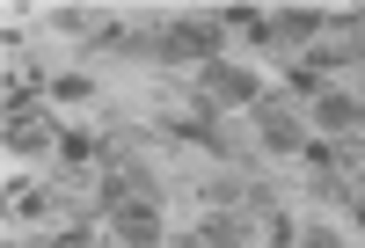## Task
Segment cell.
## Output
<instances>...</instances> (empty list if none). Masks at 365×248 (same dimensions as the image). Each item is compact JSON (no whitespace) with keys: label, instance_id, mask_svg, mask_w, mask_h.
Listing matches in <instances>:
<instances>
[{"label":"cell","instance_id":"1","mask_svg":"<svg viewBox=\"0 0 365 248\" xmlns=\"http://www.w3.org/2000/svg\"><path fill=\"white\" fill-rule=\"evenodd\" d=\"M227 44V22L220 15H175L161 29V66H212Z\"/></svg>","mask_w":365,"mask_h":248},{"label":"cell","instance_id":"2","mask_svg":"<svg viewBox=\"0 0 365 248\" xmlns=\"http://www.w3.org/2000/svg\"><path fill=\"white\" fill-rule=\"evenodd\" d=\"M197 88H205L220 110H227V103H234V110H256V103H263V81H256L249 66H234V58H212V66H197Z\"/></svg>","mask_w":365,"mask_h":248},{"label":"cell","instance_id":"3","mask_svg":"<svg viewBox=\"0 0 365 248\" xmlns=\"http://www.w3.org/2000/svg\"><path fill=\"white\" fill-rule=\"evenodd\" d=\"M249 124H256V139H263V153H307V124L292 117V103H278V95H263V103L249 110Z\"/></svg>","mask_w":365,"mask_h":248},{"label":"cell","instance_id":"4","mask_svg":"<svg viewBox=\"0 0 365 248\" xmlns=\"http://www.w3.org/2000/svg\"><path fill=\"white\" fill-rule=\"evenodd\" d=\"M270 29H278L285 51H314V44L329 37V15H322V8H278V15H270Z\"/></svg>","mask_w":365,"mask_h":248},{"label":"cell","instance_id":"5","mask_svg":"<svg viewBox=\"0 0 365 248\" xmlns=\"http://www.w3.org/2000/svg\"><path fill=\"white\" fill-rule=\"evenodd\" d=\"M110 234H117V248H161V241H168L154 205H125V212H110Z\"/></svg>","mask_w":365,"mask_h":248},{"label":"cell","instance_id":"6","mask_svg":"<svg viewBox=\"0 0 365 248\" xmlns=\"http://www.w3.org/2000/svg\"><path fill=\"white\" fill-rule=\"evenodd\" d=\"M58 168H66V175L103 168V132H88V124H58Z\"/></svg>","mask_w":365,"mask_h":248},{"label":"cell","instance_id":"7","mask_svg":"<svg viewBox=\"0 0 365 248\" xmlns=\"http://www.w3.org/2000/svg\"><path fill=\"white\" fill-rule=\"evenodd\" d=\"M314 132L322 139H344V132H358V95H314Z\"/></svg>","mask_w":365,"mask_h":248},{"label":"cell","instance_id":"8","mask_svg":"<svg viewBox=\"0 0 365 248\" xmlns=\"http://www.w3.org/2000/svg\"><path fill=\"white\" fill-rule=\"evenodd\" d=\"M44 146H58L44 117H8V153H44Z\"/></svg>","mask_w":365,"mask_h":248},{"label":"cell","instance_id":"9","mask_svg":"<svg viewBox=\"0 0 365 248\" xmlns=\"http://www.w3.org/2000/svg\"><path fill=\"white\" fill-rule=\"evenodd\" d=\"M220 22L234 29V37H249V44H278V29H270V15H263V8H227Z\"/></svg>","mask_w":365,"mask_h":248},{"label":"cell","instance_id":"10","mask_svg":"<svg viewBox=\"0 0 365 248\" xmlns=\"http://www.w3.org/2000/svg\"><path fill=\"white\" fill-rule=\"evenodd\" d=\"M197 234H205V248H249V219H234V212H212Z\"/></svg>","mask_w":365,"mask_h":248},{"label":"cell","instance_id":"11","mask_svg":"<svg viewBox=\"0 0 365 248\" xmlns=\"http://www.w3.org/2000/svg\"><path fill=\"white\" fill-rule=\"evenodd\" d=\"M314 95H329V81L307 66V58H292L285 66V103H314Z\"/></svg>","mask_w":365,"mask_h":248},{"label":"cell","instance_id":"12","mask_svg":"<svg viewBox=\"0 0 365 248\" xmlns=\"http://www.w3.org/2000/svg\"><path fill=\"white\" fill-rule=\"evenodd\" d=\"M8 212H22V219H44V212H51V190H37V182H8Z\"/></svg>","mask_w":365,"mask_h":248},{"label":"cell","instance_id":"13","mask_svg":"<svg viewBox=\"0 0 365 248\" xmlns=\"http://www.w3.org/2000/svg\"><path fill=\"white\" fill-rule=\"evenodd\" d=\"M88 95H96L88 73H51V103H88Z\"/></svg>","mask_w":365,"mask_h":248},{"label":"cell","instance_id":"14","mask_svg":"<svg viewBox=\"0 0 365 248\" xmlns=\"http://www.w3.org/2000/svg\"><path fill=\"white\" fill-rule=\"evenodd\" d=\"M263 241L270 248H299V227L285 219V212H263Z\"/></svg>","mask_w":365,"mask_h":248},{"label":"cell","instance_id":"15","mask_svg":"<svg viewBox=\"0 0 365 248\" xmlns=\"http://www.w3.org/2000/svg\"><path fill=\"white\" fill-rule=\"evenodd\" d=\"M299 248H344L336 227H299Z\"/></svg>","mask_w":365,"mask_h":248},{"label":"cell","instance_id":"16","mask_svg":"<svg viewBox=\"0 0 365 248\" xmlns=\"http://www.w3.org/2000/svg\"><path fill=\"white\" fill-rule=\"evenodd\" d=\"M358 190H365V168H358Z\"/></svg>","mask_w":365,"mask_h":248},{"label":"cell","instance_id":"17","mask_svg":"<svg viewBox=\"0 0 365 248\" xmlns=\"http://www.w3.org/2000/svg\"><path fill=\"white\" fill-rule=\"evenodd\" d=\"M88 248H96V241H88Z\"/></svg>","mask_w":365,"mask_h":248}]
</instances>
